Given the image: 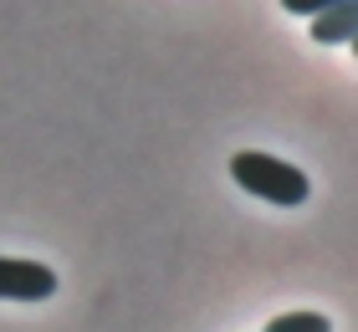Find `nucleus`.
<instances>
[{
    "mask_svg": "<svg viewBox=\"0 0 358 332\" xmlns=\"http://www.w3.org/2000/svg\"><path fill=\"white\" fill-rule=\"evenodd\" d=\"M57 291V271L41 261L0 256V302H46Z\"/></svg>",
    "mask_w": 358,
    "mask_h": 332,
    "instance_id": "nucleus-2",
    "label": "nucleus"
},
{
    "mask_svg": "<svg viewBox=\"0 0 358 332\" xmlns=\"http://www.w3.org/2000/svg\"><path fill=\"white\" fill-rule=\"evenodd\" d=\"M231 179L246 194L266 199V205H302L307 194H313V185H307V174L297 169V164L287 159H271V154H256V148H246V154H231Z\"/></svg>",
    "mask_w": 358,
    "mask_h": 332,
    "instance_id": "nucleus-1",
    "label": "nucleus"
},
{
    "mask_svg": "<svg viewBox=\"0 0 358 332\" xmlns=\"http://www.w3.org/2000/svg\"><path fill=\"white\" fill-rule=\"evenodd\" d=\"M307 31H313V41L317 46H343V41H353V31H358V0H338V6H322V10H313L307 15Z\"/></svg>",
    "mask_w": 358,
    "mask_h": 332,
    "instance_id": "nucleus-3",
    "label": "nucleus"
},
{
    "mask_svg": "<svg viewBox=\"0 0 358 332\" xmlns=\"http://www.w3.org/2000/svg\"><path fill=\"white\" fill-rule=\"evenodd\" d=\"M282 6H287L292 15H313V10H322V6H338V0H282Z\"/></svg>",
    "mask_w": 358,
    "mask_h": 332,
    "instance_id": "nucleus-5",
    "label": "nucleus"
},
{
    "mask_svg": "<svg viewBox=\"0 0 358 332\" xmlns=\"http://www.w3.org/2000/svg\"><path fill=\"white\" fill-rule=\"evenodd\" d=\"M266 332H333V322L322 312H287V317H271Z\"/></svg>",
    "mask_w": 358,
    "mask_h": 332,
    "instance_id": "nucleus-4",
    "label": "nucleus"
}]
</instances>
